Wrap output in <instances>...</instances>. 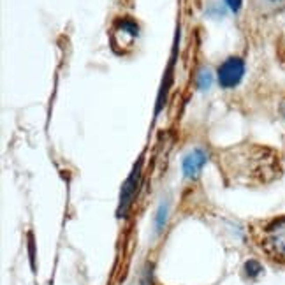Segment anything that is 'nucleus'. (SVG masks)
<instances>
[{"instance_id":"3","label":"nucleus","mask_w":285,"mask_h":285,"mask_svg":"<svg viewBox=\"0 0 285 285\" xmlns=\"http://www.w3.org/2000/svg\"><path fill=\"white\" fill-rule=\"evenodd\" d=\"M137 34H139V26L130 18H122V20L115 21L113 28H111V44H113L117 53H127L134 46Z\"/></svg>"},{"instance_id":"2","label":"nucleus","mask_w":285,"mask_h":285,"mask_svg":"<svg viewBox=\"0 0 285 285\" xmlns=\"http://www.w3.org/2000/svg\"><path fill=\"white\" fill-rule=\"evenodd\" d=\"M248 238L266 261L285 268V215L252 220Z\"/></svg>"},{"instance_id":"6","label":"nucleus","mask_w":285,"mask_h":285,"mask_svg":"<svg viewBox=\"0 0 285 285\" xmlns=\"http://www.w3.org/2000/svg\"><path fill=\"white\" fill-rule=\"evenodd\" d=\"M252 6L259 16H273L285 9V0H252Z\"/></svg>"},{"instance_id":"9","label":"nucleus","mask_w":285,"mask_h":285,"mask_svg":"<svg viewBox=\"0 0 285 285\" xmlns=\"http://www.w3.org/2000/svg\"><path fill=\"white\" fill-rule=\"evenodd\" d=\"M245 269H246V273H248V276H252V278H255L257 275H259L261 271H263V266H261L257 261H248V263L245 264Z\"/></svg>"},{"instance_id":"8","label":"nucleus","mask_w":285,"mask_h":285,"mask_svg":"<svg viewBox=\"0 0 285 285\" xmlns=\"http://www.w3.org/2000/svg\"><path fill=\"white\" fill-rule=\"evenodd\" d=\"M211 83H213V78H211V72L208 71H201L199 72V78H197V87L201 88V90H208V88L211 87Z\"/></svg>"},{"instance_id":"5","label":"nucleus","mask_w":285,"mask_h":285,"mask_svg":"<svg viewBox=\"0 0 285 285\" xmlns=\"http://www.w3.org/2000/svg\"><path fill=\"white\" fill-rule=\"evenodd\" d=\"M206 153L203 150H194L192 153H188L183 160V175L187 178H195L201 173L204 162H206Z\"/></svg>"},{"instance_id":"11","label":"nucleus","mask_w":285,"mask_h":285,"mask_svg":"<svg viewBox=\"0 0 285 285\" xmlns=\"http://www.w3.org/2000/svg\"><path fill=\"white\" fill-rule=\"evenodd\" d=\"M278 113H280V117H282L283 120H285V97H283L282 101H280V104H278Z\"/></svg>"},{"instance_id":"1","label":"nucleus","mask_w":285,"mask_h":285,"mask_svg":"<svg viewBox=\"0 0 285 285\" xmlns=\"http://www.w3.org/2000/svg\"><path fill=\"white\" fill-rule=\"evenodd\" d=\"M218 165L227 183L245 187L268 185L278 180L283 173L280 153L271 146L257 142H241L218 153Z\"/></svg>"},{"instance_id":"4","label":"nucleus","mask_w":285,"mask_h":285,"mask_svg":"<svg viewBox=\"0 0 285 285\" xmlns=\"http://www.w3.org/2000/svg\"><path fill=\"white\" fill-rule=\"evenodd\" d=\"M245 74V62L240 56H229L218 67V83L224 88H234Z\"/></svg>"},{"instance_id":"10","label":"nucleus","mask_w":285,"mask_h":285,"mask_svg":"<svg viewBox=\"0 0 285 285\" xmlns=\"http://www.w3.org/2000/svg\"><path fill=\"white\" fill-rule=\"evenodd\" d=\"M225 2L231 7V11H234V13H238L241 9V0H225Z\"/></svg>"},{"instance_id":"7","label":"nucleus","mask_w":285,"mask_h":285,"mask_svg":"<svg viewBox=\"0 0 285 285\" xmlns=\"http://www.w3.org/2000/svg\"><path fill=\"white\" fill-rule=\"evenodd\" d=\"M134 188H136V173L127 180L125 187H123L122 199H120V215L127 210V206H129L130 199H132V195H134Z\"/></svg>"}]
</instances>
